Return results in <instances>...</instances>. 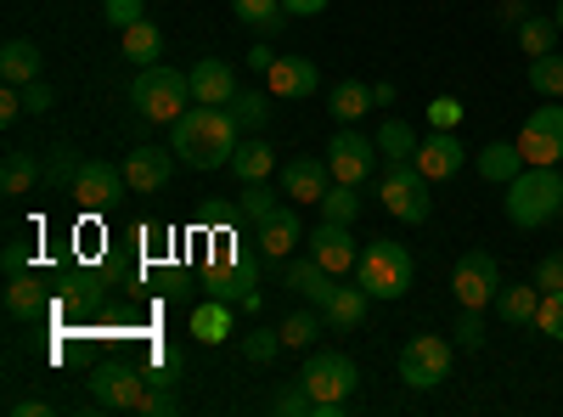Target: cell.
I'll list each match as a JSON object with an SVG mask.
<instances>
[{"mask_svg":"<svg viewBox=\"0 0 563 417\" xmlns=\"http://www.w3.org/2000/svg\"><path fill=\"white\" fill-rule=\"evenodd\" d=\"M429 180H451L462 164H467V147H462V135L456 130H434L429 142H417V158H411Z\"/></svg>","mask_w":563,"mask_h":417,"instance_id":"2e32d148","label":"cell"},{"mask_svg":"<svg viewBox=\"0 0 563 417\" xmlns=\"http://www.w3.org/2000/svg\"><path fill=\"white\" fill-rule=\"evenodd\" d=\"M40 305H45V288L34 283L29 271H18V276H7V316H18V321H29V316H40Z\"/></svg>","mask_w":563,"mask_h":417,"instance_id":"1f68e13d","label":"cell"},{"mask_svg":"<svg viewBox=\"0 0 563 417\" xmlns=\"http://www.w3.org/2000/svg\"><path fill=\"white\" fill-rule=\"evenodd\" d=\"M378 158H384L378 142H372V135H355V130H339L333 142H327V169H333V180H344V187H361Z\"/></svg>","mask_w":563,"mask_h":417,"instance_id":"30bf717a","label":"cell"},{"mask_svg":"<svg viewBox=\"0 0 563 417\" xmlns=\"http://www.w3.org/2000/svg\"><path fill=\"white\" fill-rule=\"evenodd\" d=\"M276 209H282V204H276V193L265 187V180H249L243 198H238V220H249V226H265Z\"/></svg>","mask_w":563,"mask_h":417,"instance_id":"74e56055","label":"cell"},{"mask_svg":"<svg viewBox=\"0 0 563 417\" xmlns=\"http://www.w3.org/2000/svg\"><path fill=\"white\" fill-rule=\"evenodd\" d=\"M327 187H333V169H327V158H288V164H282V198L321 204Z\"/></svg>","mask_w":563,"mask_h":417,"instance_id":"e0dca14e","label":"cell"},{"mask_svg":"<svg viewBox=\"0 0 563 417\" xmlns=\"http://www.w3.org/2000/svg\"><path fill=\"white\" fill-rule=\"evenodd\" d=\"M238 119H231L225 108H203V102H192L175 124H169V147H175V158L186 164V169H220V164H231V153H238Z\"/></svg>","mask_w":563,"mask_h":417,"instance_id":"6da1fadb","label":"cell"},{"mask_svg":"<svg viewBox=\"0 0 563 417\" xmlns=\"http://www.w3.org/2000/svg\"><path fill=\"white\" fill-rule=\"evenodd\" d=\"M501 23L519 29V23H525V0H507V7H501Z\"/></svg>","mask_w":563,"mask_h":417,"instance_id":"9f6ffc18","label":"cell"},{"mask_svg":"<svg viewBox=\"0 0 563 417\" xmlns=\"http://www.w3.org/2000/svg\"><path fill=\"white\" fill-rule=\"evenodd\" d=\"M124 169H113L108 158H90V164H79V175H74V198H79V209H113L119 198H124Z\"/></svg>","mask_w":563,"mask_h":417,"instance_id":"7c38bea8","label":"cell"},{"mask_svg":"<svg viewBox=\"0 0 563 417\" xmlns=\"http://www.w3.org/2000/svg\"><path fill=\"white\" fill-rule=\"evenodd\" d=\"M536 310H541V288L536 283H519V288H501L496 294V316L512 321V328H530Z\"/></svg>","mask_w":563,"mask_h":417,"instance_id":"4316f807","label":"cell"},{"mask_svg":"<svg viewBox=\"0 0 563 417\" xmlns=\"http://www.w3.org/2000/svg\"><path fill=\"white\" fill-rule=\"evenodd\" d=\"M276 350H288V344H282V328H276V333H265V328H260V333H249V339H243V355H249L254 366L276 361Z\"/></svg>","mask_w":563,"mask_h":417,"instance_id":"ee69618b","label":"cell"},{"mask_svg":"<svg viewBox=\"0 0 563 417\" xmlns=\"http://www.w3.org/2000/svg\"><path fill=\"white\" fill-rule=\"evenodd\" d=\"M40 68H45V57H40L34 40H7L0 45V79L7 85H34Z\"/></svg>","mask_w":563,"mask_h":417,"instance_id":"7402d4cb","label":"cell"},{"mask_svg":"<svg viewBox=\"0 0 563 417\" xmlns=\"http://www.w3.org/2000/svg\"><path fill=\"white\" fill-rule=\"evenodd\" d=\"M40 180H45V164L34 153H7V158H0V193H7V198L34 193Z\"/></svg>","mask_w":563,"mask_h":417,"instance_id":"cb8c5ba5","label":"cell"},{"mask_svg":"<svg viewBox=\"0 0 563 417\" xmlns=\"http://www.w3.org/2000/svg\"><path fill=\"white\" fill-rule=\"evenodd\" d=\"M23 113V85H7V90H0V124H12Z\"/></svg>","mask_w":563,"mask_h":417,"instance_id":"816d5d0a","label":"cell"},{"mask_svg":"<svg viewBox=\"0 0 563 417\" xmlns=\"http://www.w3.org/2000/svg\"><path fill=\"white\" fill-rule=\"evenodd\" d=\"M305 243H310V254H316L327 271H333V276H355L361 249H355V238H350V226H344V220H321Z\"/></svg>","mask_w":563,"mask_h":417,"instance_id":"9a60e30c","label":"cell"},{"mask_svg":"<svg viewBox=\"0 0 563 417\" xmlns=\"http://www.w3.org/2000/svg\"><path fill=\"white\" fill-rule=\"evenodd\" d=\"M372 142H378V153H384L389 164H411V158H417V130H411L406 119H384Z\"/></svg>","mask_w":563,"mask_h":417,"instance_id":"f1b7e54d","label":"cell"},{"mask_svg":"<svg viewBox=\"0 0 563 417\" xmlns=\"http://www.w3.org/2000/svg\"><path fill=\"white\" fill-rule=\"evenodd\" d=\"M12 411H18V417H45V411H52V406H45V400H18Z\"/></svg>","mask_w":563,"mask_h":417,"instance_id":"680465c9","label":"cell"},{"mask_svg":"<svg viewBox=\"0 0 563 417\" xmlns=\"http://www.w3.org/2000/svg\"><path fill=\"white\" fill-rule=\"evenodd\" d=\"M175 147H135L130 158H124V180H130V193H141V198H153V193H164L169 187V175H175Z\"/></svg>","mask_w":563,"mask_h":417,"instance_id":"5bb4252c","label":"cell"},{"mask_svg":"<svg viewBox=\"0 0 563 417\" xmlns=\"http://www.w3.org/2000/svg\"><path fill=\"white\" fill-rule=\"evenodd\" d=\"M186 79H192V102H203V108H231V97H238V74L220 57H203Z\"/></svg>","mask_w":563,"mask_h":417,"instance_id":"d6986e66","label":"cell"},{"mask_svg":"<svg viewBox=\"0 0 563 417\" xmlns=\"http://www.w3.org/2000/svg\"><path fill=\"white\" fill-rule=\"evenodd\" d=\"M366 310H372V294L355 283V276H344L339 294L321 305V321H327L333 333H350V328H361V321H366Z\"/></svg>","mask_w":563,"mask_h":417,"instance_id":"ffe728a7","label":"cell"},{"mask_svg":"<svg viewBox=\"0 0 563 417\" xmlns=\"http://www.w3.org/2000/svg\"><path fill=\"white\" fill-rule=\"evenodd\" d=\"M316 85H321V68L310 57H276L265 68V90L276 102H305V97H316Z\"/></svg>","mask_w":563,"mask_h":417,"instance_id":"4fadbf2b","label":"cell"},{"mask_svg":"<svg viewBox=\"0 0 563 417\" xmlns=\"http://www.w3.org/2000/svg\"><path fill=\"white\" fill-rule=\"evenodd\" d=\"M231 7H238V23H249L260 40L282 34V23H288V7H282V0H231Z\"/></svg>","mask_w":563,"mask_h":417,"instance_id":"83f0119b","label":"cell"},{"mask_svg":"<svg viewBox=\"0 0 563 417\" xmlns=\"http://www.w3.org/2000/svg\"><path fill=\"white\" fill-rule=\"evenodd\" d=\"M451 339H440V333H417V339H406L400 344V361H395V373H400V384L406 389H434V384H445L451 378Z\"/></svg>","mask_w":563,"mask_h":417,"instance_id":"8992f818","label":"cell"},{"mask_svg":"<svg viewBox=\"0 0 563 417\" xmlns=\"http://www.w3.org/2000/svg\"><path fill=\"white\" fill-rule=\"evenodd\" d=\"M321 220L355 226V220H361V187H344V180H333V187H327V198H321Z\"/></svg>","mask_w":563,"mask_h":417,"instance_id":"8d00e7d4","label":"cell"},{"mask_svg":"<svg viewBox=\"0 0 563 417\" xmlns=\"http://www.w3.org/2000/svg\"><path fill=\"white\" fill-rule=\"evenodd\" d=\"M451 344L456 350H485V310H462L456 328H451Z\"/></svg>","mask_w":563,"mask_h":417,"instance_id":"b9f144b4","label":"cell"},{"mask_svg":"<svg viewBox=\"0 0 563 417\" xmlns=\"http://www.w3.org/2000/svg\"><path fill=\"white\" fill-rule=\"evenodd\" d=\"M558 34H563V29H558V18H536V12H530V18L519 23V45H525V57H547V52H558Z\"/></svg>","mask_w":563,"mask_h":417,"instance_id":"836d02e7","label":"cell"},{"mask_svg":"<svg viewBox=\"0 0 563 417\" xmlns=\"http://www.w3.org/2000/svg\"><path fill=\"white\" fill-rule=\"evenodd\" d=\"M57 102V90L52 85H45V79H34V85H23V108L29 113H45V108H52Z\"/></svg>","mask_w":563,"mask_h":417,"instance_id":"f907efd6","label":"cell"},{"mask_svg":"<svg viewBox=\"0 0 563 417\" xmlns=\"http://www.w3.org/2000/svg\"><path fill=\"white\" fill-rule=\"evenodd\" d=\"M52 158H45V187H74V175H79V164H74V147L68 142H57V147H45Z\"/></svg>","mask_w":563,"mask_h":417,"instance_id":"ab89813d","label":"cell"},{"mask_svg":"<svg viewBox=\"0 0 563 417\" xmlns=\"http://www.w3.org/2000/svg\"><path fill=\"white\" fill-rule=\"evenodd\" d=\"M192 333H198L203 344H220V339L231 333V305H225V299L198 305V310H192Z\"/></svg>","mask_w":563,"mask_h":417,"instance_id":"e575fe53","label":"cell"},{"mask_svg":"<svg viewBox=\"0 0 563 417\" xmlns=\"http://www.w3.org/2000/svg\"><path fill=\"white\" fill-rule=\"evenodd\" d=\"M147 389H153L147 373H141V366H124V361L97 366V378H90V395H97V406H108V411H135Z\"/></svg>","mask_w":563,"mask_h":417,"instance_id":"8fae6325","label":"cell"},{"mask_svg":"<svg viewBox=\"0 0 563 417\" xmlns=\"http://www.w3.org/2000/svg\"><path fill=\"white\" fill-rule=\"evenodd\" d=\"M124 63H135V68H153V63H164V34H158V23H130L124 29Z\"/></svg>","mask_w":563,"mask_h":417,"instance_id":"d4e9b609","label":"cell"},{"mask_svg":"<svg viewBox=\"0 0 563 417\" xmlns=\"http://www.w3.org/2000/svg\"><path fill=\"white\" fill-rule=\"evenodd\" d=\"M141 12H147V0H108V23H113V29L141 23Z\"/></svg>","mask_w":563,"mask_h":417,"instance_id":"7dc6e473","label":"cell"},{"mask_svg":"<svg viewBox=\"0 0 563 417\" xmlns=\"http://www.w3.org/2000/svg\"><path fill=\"white\" fill-rule=\"evenodd\" d=\"M299 243H305V226H299L294 209H276V215L260 226V254H265V260H288Z\"/></svg>","mask_w":563,"mask_h":417,"instance_id":"44dd1931","label":"cell"},{"mask_svg":"<svg viewBox=\"0 0 563 417\" xmlns=\"http://www.w3.org/2000/svg\"><path fill=\"white\" fill-rule=\"evenodd\" d=\"M474 164H479V175H485V180L507 187V180L525 169V153H519V142H490L485 153H474Z\"/></svg>","mask_w":563,"mask_h":417,"instance_id":"484cf974","label":"cell"},{"mask_svg":"<svg viewBox=\"0 0 563 417\" xmlns=\"http://www.w3.org/2000/svg\"><path fill=\"white\" fill-rule=\"evenodd\" d=\"M429 187H434V180L422 175L417 164H389V175H384L378 198H384V209H389L395 220H406V226H422V220L434 215V198H429Z\"/></svg>","mask_w":563,"mask_h":417,"instance_id":"52a82bcc","label":"cell"},{"mask_svg":"<svg viewBox=\"0 0 563 417\" xmlns=\"http://www.w3.org/2000/svg\"><path fill=\"white\" fill-rule=\"evenodd\" d=\"M305 389L316 395V417H339L344 406H350V395H355V384H361V373H355V361L350 355H339V350H316L310 361H305Z\"/></svg>","mask_w":563,"mask_h":417,"instance_id":"5b68a950","label":"cell"},{"mask_svg":"<svg viewBox=\"0 0 563 417\" xmlns=\"http://www.w3.org/2000/svg\"><path fill=\"white\" fill-rule=\"evenodd\" d=\"M282 283H288V288H294L305 305H316V310H321L327 299L339 294V283H344V276H333V271H327V265L310 254V260H294L288 271H282Z\"/></svg>","mask_w":563,"mask_h":417,"instance_id":"ac0fdd59","label":"cell"},{"mask_svg":"<svg viewBox=\"0 0 563 417\" xmlns=\"http://www.w3.org/2000/svg\"><path fill=\"white\" fill-rule=\"evenodd\" d=\"M225 113L238 119V130L260 135V130L271 124V90H238V97H231V108H225Z\"/></svg>","mask_w":563,"mask_h":417,"instance_id":"f546056e","label":"cell"},{"mask_svg":"<svg viewBox=\"0 0 563 417\" xmlns=\"http://www.w3.org/2000/svg\"><path fill=\"white\" fill-rule=\"evenodd\" d=\"M530 90H536V97H547V102L563 97V57H558V52L530 57Z\"/></svg>","mask_w":563,"mask_h":417,"instance_id":"d590c367","label":"cell"},{"mask_svg":"<svg viewBox=\"0 0 563 417\" xmlns=\"http://www.w3.org/2000/svg\"><path fill=\"white\" fill-rule=\"evenodd\" d=\"M451 294H456L462 310H485V305H496V294H501V265H496V254L467 249V254L456 260V271H451Z\"/></svg>","mask_w":563,"mask_h":417,"instance_id":"ba28073f","label":"cell"},{"mask_svg":"<svg viewBox=\"0 0 563 417\" xmlns=\"http://www.w3.org/2000/svg\"><path fill=\"white\" fill-rule=\"evenodd\" d=\"M130 108H135L141 119H153V124H175L186 108H192V79L175 74V68H164V63L141 68V74L130 79Z\"/></svg>","mask_w":563,"mask_h":417,"instance_id":"277c9868","label":"cell"},{"mask_svg":"<svg viewBox=\"0 0 563 417\" xmlns=\"http://www.w3.org/2000/svg\"><path fill=\"white\" fill-rule=\"evenodd\" d=\"M18 271H29V249L23 243H7V276H18Z\"/></svg>","mask_w":563,"mask_h":417,"instance_id":"11a10c76","label":"cell"},{"mask_svg":"<svg viewBox=\"0 0 563 417\" xmlns=\"http://www.w3.org/2000/svg\"><path fill=\"white\" fill-rule=\"evenodd\" d=\"M429 124H434V130H456V124H462V102H456V97H434V102H429Z\"/></svg>","mask_w":563,"mask_h":417,"instance_id":"bcb514c9","label":"cell"},{"mask_svg":"<svg viewBox=\"0 0 563 417\" xmlns=\"http://www.w3.org/2000/svg\"><path fill=\"white\" fill-rule=\"evenodd\" d=\"M519 153H525V164H563V102H547L525 119Z\"/></svg>","mask_w":563,"mask_h":417,"instance_id":"9c48e42d","label":"cell"},{"mask_svg":"<svg viewBox=\"0 0 563 417\" xmlns=\"http://www.w3.org/2000/svg\"><path fill=\"white\" fill-rule=\"evenodd\" d=\"M552 18H558V29H563V0H558V7H552Z\"/></svg>","mask_w":563,"mask_h":417,"instance_id":"91938a15","label":"cell"},{"mask_svg":"<svg viewBox=\"0 0 563 417\" xmlns=\"http://www.w3.org/2000/svg\"><path fill=\"white\" fill-rule=\"evenodd\" d=\"M271 63H276V52H271L265 40H254V52H249V68H254V74H265Z\"/></svg>","mask_w":563,"mask_h":417,"instance_id":"db71d44e","label":"cell"},{"mask_svg":"<svg viewBox=\"0 0 563 417\" xmlns=\"http://www.w3.org/2000/svg\"><path fill=\"white\" fill-rule=\"evenodd\" d=\"M175 373H180V355L158 344V350H153V366H147V384H158V389H169V384H175Z\"/></svg>","mask_w":563,"mask_h":417,"instance_id":"f6af8a7d","label":"cell"},{"mask_svg":"<svg viewBox=\"0 0 563 417\" xmlns=\"http://www.w3.org/2000/svg\"><path fill=\"white\" fill-rule=\"evenodd\" d=\"M372 108H395V85H372Z\"/></svg>","mask_w":563,"mask_h":417,"instance_id":"6f0895ef","label":"cell"},{"mask_svg":"<svg viewBox=\"0 0 563 417\" xmlns=\"http://www.w3.org/2000/svg\"><path fill=\"white\" fill-rule=\"evenodd\" d=\"M288 7V18H316V12H327V0H282Z\"/></svg>","mask_w":563,"mask_h":417,"instance_id":"f5cc1de1","label":"cell"},{"mask_svg":"<svg viewBox=\"0 0 563 417\" xmlns=\"http://www.w3.org/2000/svg\"><path fill=\"white\" fill-rule=\"evenodd\" d=\"M271 411H276V417H316V395H310V389H305V378H299L294 389L271 395Z\"/></svg>","mask_w":563,"mask_h":417,"instance_id":"60d3db41","label":"cell"},{"mask_svg":"<svg viewBox=\"0 0 563 417\" xmlns=\"http://www.w3.org/2000/svg\"><path fill=\"white\" fill-rule=\"evenodd\" d=\"M366 108H372V85H361V79H344V85H333V119H339V124L361 119Z\"/></svg>","mask_w":563,"mask_h":417,"instance_id":"f35d334b","label":"cell"},{"mask_svg":"<svg viewBox=\"0 0 563 417\" xmlns=\"http://www.w3.org/2000/svg\"><path fill=\"white\" fill-rule=\"evenodd\" d=\"M411 276H417L411 249L395 243V238H372V243L361 249V260H355V283H361L372 299H406V294H411Z\"/></svg>","mask_w":563,"mask_h":417,"instance_id":"3957f363","label":"cell"},{"mask_svg":"<svg viewBox=\"0 0 563 417\" xmlns=\"http://www.w3.org/2000/svg\"><path fill=\"white\" fill-rule=\"evenodd\" d=\"M135 411H141V417H175V395L153 384L147 395H141V406H135Z\"/></svg>","mask_w":563,"mask_h":417,"instance_id":"c3c4849f","label":"cell"},{"mask_svg":"<svg viewBox=\"0 0 563 417\" xmlns=\"http://www.w3.org/2000/svg\"><path fill=\"white\" fill-rule=\"evenodd\" d=\"M536 333H541V339H563V288L541 294V310H536Z\"/></svg>","mask_w":563,"mask_h":417,"instance_id":"7bdbcfd3","label":"cell"},{"mask_svg":"<svg viewBox=\"0 0 563 417\" xmlns=\"http://www.w3.org/2000/svg\"><path fill=\"white\" fill-rule=\"evenodd\" d=\"M536 288H541V294L563 288V254H547V260L536 265Z\"/></svg>","mask_w":563,"mask_h":417,"instance_id":"681fc988","label":"cell"},{"mask_svg":"<svg viewBox=\"0 0 563 417\" xmlns=\"http://www.w3.org/2000/svg\"><path fill=\"white\" fill-rule=\"evenodd\" d=\"M249 288H260L249 265H220V271H209V299L243 305V294H249Z\"/></svg>","mask_w":563,"mask_h":417,"instance_id":"4dcf8cb0","label":"cell"},{"mask_svg":"<svg viewBox=\"0 0 563 417\" xmlns=\"http://www.w3.org/2000/svg\"><path fill=\"white\" fill-rule=\"evenodd\" d=\"M321 333H327V321H321L316 305H305V310H294L288 321H282V344H288V350H305V344H316Z\"/></svg>","mask_w":563,"mask_h":417,"instance_id":"d6a6232c","label":"cell"},{"mask_svg":"<svg viewBox=\"0 0 563 417\" xmlns=\"http://www.w3.org/2000/svg\"><path fill=\"white\" fill-rule=\"evenodd\" d=\"M231 175L243 180H271V169H276V147L265 142V135H249V142H238V153H231V164H225Z\"/></svg>","mask_w":563,"mask_h":417,"instance_id":"603a6c76","label":"cell"},{"mask_svg":"<svg viewBox=\"0 0 563 417\" xmlns=\"http://www.w3.org/2000/svg\"><path fill=\"white\" fill-rule=\"evenodd\" d=\"M558 220H563V215H558Z\"/></svg>","mask_w":563,"mask_h":417,"instance_id":"94428289","label":"cell"},{"mask_svg":"<svg viewBox=\"0 0 563 417\" xmlns=\"http://www.w3.org/2000/svg\"><path fill=\"white\" fill-rule=\"evenodd\" d=\"M501 209H507V220L519 231H536V226L558 220L563 215V175H558V164H525L519 175L507 180Z\"/></svg>","mask_w":563,"mask_h":417,"instance_id":"7a4b0ae2","label":"cell"}]
</instances>
